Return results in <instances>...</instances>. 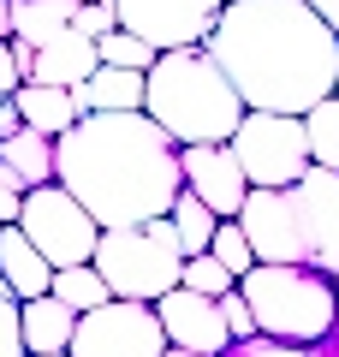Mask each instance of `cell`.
<instances>
[{"instance_id":"52a82bcc","label":"cell","mask_w":339,"mask_h":357,"mask_svg":"<svg viewBox=\"0 0 339 357\" xmlns=\"http://www.w3.org/2000/svg\"><path fill=\"white\" fill-rule=\"evenodd\" d=\"M232 155H239L250 191H280V185H298L315 167L310 155V131L298 114H244V126L232 131Z\"/></svg>"},{"instance_id":"5bb4252c","label":"cell","mask_w":339,"mask_h":357,"mask_svg":"<svg viewBox=\"0 0 339 357\" xmlns=\"http://www.w3.org/2000/svg\"><path fill=\"white\" fill-rule=\"evenodd\" d=\"M101 66L96 42L84 36V30H66L60 42H48V48H36V66H30L24 84H54V89H77L89 72Z\"/></svg>"},{"instance_id":"d590c367","label":"cell","mask_w":339,"mask_h":357,"mask_svg":"<svg viewBox=\"0 0 339 357\" xmlns=\"http://www.w3.org/2000/svg\"><path fill=\"white\" fill-rule=\"evenodd\" d=\"M30 357H72V351H30Z\"/></svg>"},{"instance_id":"44dd1931","label":"cell","mask_w":339,"mask_h":357,"mask_svg":"<svg viewBox=\"0 0 339 357\" xmlns=\"http://www.w3.org/2000/svg\"><path fill=\"white\" fill-rule=\"evenodd\" d=\"M179 227V250L185 256H202L209 250V238H214V227H220V215H214L202 197H190V191H179V203H173V215H167Z\"/></svg>"},{"instance_id":"ffe728a7","label":"cell","mask_w":339,"mask_h":357,"mask_svg":"<svg viewBox=\"0 0 339 357\" xmlns=\"http://www.w3.org/2000/svg\"><path fill=\"white\" fill-rule=\"evenodd\" d=\"M54 298L72 304L77 316H89V310H101V304L113 298V286L101 280L96 262H77V268H54Z\"/></svg>"},{"instance_id":"4dcf8cb0","label":"cell","mask_w":339,"mask_h":357,"mask_svg":"<svg viewBox=\"0 0 339 357\" xmlns=\"http://www.w3.org/2000/svg\"><path fill=\"white\" fill-rule=\"evenodd\" d=\"M18 84H24V72H18V60H13V36H0V96H13Z\"/></svg>"},{"instance_id":"603a6c76","label":"cell","mask_w":339,"mask_h":357,"mask_svg":"<svg viewBox=\"0 0 339 357\" xmlns=\"http://www.w3.org/2000/svg\"><path fill=\"white\" fill-rule=\"evenodd\" d=\"M96 54H101V66H126V72H149V66L161 60V54L143 36H131V30H107V36L96 42Z\"/></svg>"},{"instance_id":"9a60e30c","label":"cell","mask_w":339,"mask_h":357,"mask_svg":"<svg viewBox=\"0 0 339 357\" xmlns=\"http://www.w3.org/2000/svg\"><path fill=\"white\" fill-rule=\"evenodd\" d=\"M0 274L18 298H42L54 292V262L24 238V227H0Z\"/></svg>"},{"instance_id":"1f68e13d","label":"cell","mask_w":339,"mask_h":357,"mask_svg":"<svg viewBox=\"0 0 339 357\" xmlns=\"http://www.w3.org/2000/svg\"><path fill=\"white\" fill-rule=\"evenodd\" d=\"M18 126H24V119H18V102H13V96H0V143L13 137Z\"/></svg>"},{"instance_id":"7c38bea8","label":"cell","mask_w":339,"mask_h":357,"mask_svg":"<svg viewBox=\"0 0 339 357\" xmlns=\"http://www.w3.org/2000/svg\"><path fill=\"white\" fill-rule=\"evenodd\" d=\"M155 316H161V328H167V345H185V351H197V357H226L232 351V328H226V316H220V298H202V292H190V286H173V292L155 304Z\"/></svg>"},{"instance_id":"d6a6232c","label":"cell","mask_w":339,"mask_h":357,"mask_svg":"<svg viewBox=\"0 0 339 357\" xmlns=\"http://www.w3.org/2000/svg\"><path fill=\"white\" fill-rule=\"evenodd\" d=\"M303 6H310V13H315V18H322V24L339 36V0H303Z\"/></svg>"},{"instance_id":"484cf974","label":"cell","mask_w":339,"mask_h":357,"mask_svg":"<svg viewBox=\"0 0 339 357\" xmlns=\"http://www.w3.org/2000/svg\"><path fill=\"white\" fill-rule=\"evenodd\" d=\"M18 310H24V298L6 286V274H0V357H30L24 351V328H18Z\"/></svg>"},{"instance_id":"5b68a950","label":"cell","mask_w":339,"mask_h":357,"mask_svg":"<svg viewBox=\"0 0 339 357\" xmlns=\"http://www.w3.org/2000/svg\"><path fill=\"white\" fill-rule=\"evenodd\" d=\"M239 292L256 316V333L280 345H327V333L339 321V286L322 268L256 262L239 280Z\"/></svg>"},{"instance_id":"d6986e66","label":"cell","mask_w":339,"mask_h":357,"mask_svg":"<svg viewBox=\"0 0 339 357\" xmlns=\"http://www.w3.org/2000/svg\"><path fill=\"white\" fill-rule=\"evenodd\" d=\"M0 161L13 167V173L24 178L30 191L54 185V137H42V131H30V126H18L13 137L0 143Z\"/></svg>"},{"instance_id":"e575fe53","label":"cell","mask_w":339,"mask_h":357,"mask_svg":"<svg viewBox=\"0 0 339 357\" xmlns=\"http://www.w3.org/2000/svg\"><path fill=\"white\" fill-rule=\"evenodd\" d=\"M161 357H197V351H185V345H167V351Z\"/></svg>"},{"instance_id":"836d02e7","label":"cell","mask_w":339,"mask_h":357,"mask_svg":"<svg viewBox=\"0 0 339 357\" xmlns=\"http://www.w3.org/2000/svg\"><path fill=\"white\" fill-rule=\"evenodd\" d=\"M13 60H18V72L30 77V66H36V42H24V36H13Z\"/></svg>"},{"instance_id":"8d00e7d4","label":"cell","mask_w":339,"mask_h":357,"mask_svg":"<svg viewBox=\"0 0 339 357\" xmlns=\"http://www.w3.org/2000/svg\"><path fill=\"white\" fill-rule=\"evenodd\" d=\"M333 96H339V84H333Z\"/></svg>"},{"instance_id":"8992f818","label":"cell","mask_w":339,"mask_h":357,"mask_svg":"<svg viewBox=\"0 0 339 357\" xmlns=\"http://www.w3.org/2000/svg\"><path fill=\"white\" fill-rule=\"evenodd\" d=\"M96 268L113 286V298L131 304H161L185 274V250H179V227L173 220H143V227H113L96 244Z\"/></svg>"},{"instance_id":"7a4b0ae2","label":"cell","mask_w":339,"mask_h":357,"mask_svg":"<svg viewBox=\"0 0 339 357\" xmlns=\"http://www.w3.org/2000/svg\"><path fill=\"white\" fill-rule=\"evenodd\" d=\"M185 143H173L149 114H84L66 137H54V185L96 215L101 232L143 227L173 215L185 191Z\"/></svg>"},{"instance_id":"4316f807","label":"cell","mask_w":339,"mask_h":357,"mask_svg":"<svg viewBox=\"0 0 339 357\" xmlns=\"http://www.w3.org/2000/svg\"><path fill=\"white\" fill-rule=\"evenodd\" d=\"M72 30H84L89 42H101L107 30H119V6H113V0H77V18H72Z\"/></svg>"},{"instance_id":"8fae6325","label":"cell","mask_w":339,"mask_h":357,"mask_svg":"<svg viewBox=\"0 0 339 357\" xmlns=\"http://www.w3.org/2000/svg\"><path fill=\"white\" fill-rule=\"evenodd\" d=\"M179 161H185V191L190 197H202L220 220H239L244 197H250V178H244L232 143H185Z\"/></svg>"},{"instance_id":"277c9868","label":"cell","mask_w":339,"mask_h":357,"mask_svg":"<svg viewBox=\"0 0 339 357\" xmlns=\"http://www.w3.org/2000/svg\"><path fill=\"white\" fill-rule=\"evenodd\" d=\"M143 114L173 143H232V131L244 126L250 107L232 89V77L214 66L209 48H173L149 66Z\"/></svg>"},{"instance_id":"e0dca14e","label":"cell","mask_w":339,"mask_h":357,"mask_svg":"<svg viewBox=\"0 0 339 357\" xmlns=\"http://www.w3.org/2000/svg\"><path fill=\"white\" fill-rule=\"evenodd\" d=\"M13 102H18V119L30 131H42V137H66L84 119V107L72 102V89H54V84H18Z\"/></svg>"},{"instance_id":"2e32d148","label":"cell","mask_w":339,"mask_h":357,"mask_svg":"<svg viewBox=\"0 0 339 357\" xmlns=\"http://www.w3.org/2000/svg\"><path fill=\"white\" fill-rule=\"evenodd\" d=\"M18 328H24V351H72L77 310L60 304L54 292H42V298H24V310H18Z\"/></svg>"},{"instance_id":"83f0119b","label":"cell","mask_w":339,"mask_h":357,"mask_svg":"<svg viewBox=\"0 0 339 357\" xmlns=\"http://www.w3.org/2000/svg\"><path fill=\"white\" fill-rule=\"evenodd\" d=\"M226 357H333L327 345H280V340H244Z\"/></svg>"},{"instance_id":"cb8c5ba5","label":"cell","mask_w":339,"mask_h":357,"mask_svg":"<svg viewBox=\"0 0 339 357\" xmlns=\"http://www.w3.org/2000/svg\"><path fill=\"white\" fill-rule=\"evenodd\" d=\"M179 286H190V292H202V298H226L232 286H239V274L202 250V256H185V274H179Z\"/></svg>"},{"instance_id":"4fadbf2b","label":"cell","mask_w":339,"mask_h":357,"mask_svg":"<svg viewBox=\"0 0 339 357\" xmlns=\"http://www.w3.org/2000/svg\"><path fill=\"white\" fill-rule=\"evenodd\" d=\"M143 89H149V72H126V66H96L84 84L72 89V102L84 114H137Z\"/></svg>"},{"instance_id":"ba28073f","label":"cell","mask_w":339,"mask_h":357,"mask_svg":"<svg viewBox=\"0 0 339 357\" xmlns=\"http://www.w3.org/2000/svg\"><path fill=\"white\" fill-rule=\"evenodd\" d=\"M13 227H24V238L48 256L54 268H77V262H96V244H101V227L84 203H77L66 185H42V191L24 197Z\"/></svg>"},{"instance_id":"9c48e42d","label":"cell","mask_w":339,"mask_h":357,"mask_svg":"<svg viewBox=\"0 0 339 357\" xmlns=\"http://www.w3.org/2000/svg\"><path fill=\"white\" fill-rule=\"evenodd\" d=\"M167 328L155 316V304H131V298H107L101 310L77 316L72 357H161Z\"/></svg>"},{"instance_id":"6da1fadb","label":"cell","mask_w":339,"mask_h":357,"mask_svg":"<svg viewBox=\"0 0 339 357\" xmlns=\"http://www.w3.org/2000/svg\"><path fill=\"white\" fill-rule=\"evenodd\" d=\"M202 48L232 77L250 114L303 119L339 84V36L303 0H226Z\"/></svg>"},{"instance_id":"f1b7e54d","label":"cell","mask_w":339,"mask_h":357,"mask_svg":"<svg viewBox=\"0 0 339 357\" xmlns=\"http://www.w3.org/2000/svg\"><path fill=\"white\" fill-rule=\"evenodd\" d=\"M220 316H226V328H232V345L262 340V333H256V316H250V304H244V292H239V286H232V292L220 298Z\"/></svg>"},{"instance_id":"f546056e","label":"cell","mask_w":339,"mask_h":357,"mask_svg":"<svg viewBox=\"0 0 339 357\" xmlns=\"http://www.w3.org/2000/svg\"><path fill=\"white\" fill-rule=\"evenodd\" d=\"M24 197H30V185H24V178H18L6 161H0V227H13V220H18Z\"/></svg>"},{"instance_id":"ac0fdd59","label":"cell","mask_w":339,"mask_h":357,"mask_svg":"<svg viewBox=\"0 0 339 357\" xmlns=\"http://www.w3.org/2000/svg\"><path fill=\"white\" fill-rule=\"evenodd\" d=\"M72 18H77V0H13V36L36 42V48L60 42Z\"/></svg>"},{"instance_id":"3957f363","label":"cell","mask_w":339,"mask_h":357,"mask_svg":"<svg viewBox=\"0 0 339 357\" xmlns=\"http://www.w3.org/2000/svg\"><path fill=\"white\" fill-rule=\"evenodd\" d=\"M239 227L256 262H298L339 274V173L310 167L298 185L250 191L239 208Z\"/></svg>"},{"instance_id":"30bf717a","label":"cell","mask_w":339,"mask_h":357,"mask_svg":"<svg viewBox=\"0 0 339 357\" xmlns=\"http://www.w3.org/2000/svg\"><path fill=\"white\" fill-rule=\"evenodd\" d=\"M113 6H119V30L143 36L155 54H173V48H202L214 36L226 0H113Z\"/></svg>"},{"instance_id":"7402d4cb","label":"cell","mask_w":339,"mask_h":357,"mask_svg":"<svg viewBox=\"0 0 339 357\" xmlns=\"http://www.w3.org/2000/svg\"><path fill=\"white\" fill-rule=\"evenodd\" d=\"M303 131H310V155H315V167L339 173V96L315 102L310 114H303Z\"/></svg>"},{"instance_id":"d4e9b609","label":"cell","mask_w":339,"mask_h":357,"mask_svg":"<svg viewBox=\"0 0 339 357\" xmlns=\"http://www.w3.org/2000/svg\"><path fill=\"white\" fill-rule=\"evenodd\" d=\"M209 256H214V262H226L232 274H239V280L256 268V250H250V238H244V227H239V220H220V227H214Z\"/></svg>"}]
</instances>
